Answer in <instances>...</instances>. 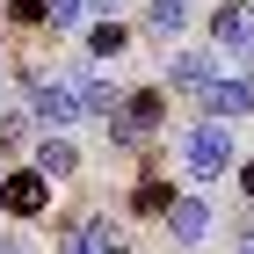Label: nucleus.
Wrapping results in <instances>:
<instances>
[{
  "instance_id": "18",
  "label": "nucleus",
  "mask_w": 254,
  "mask_h": 254,
  "mask_svg": "<svg viewBox=\"0 0 254 254\" xmlns=\"http://www.w3.org/2000/svg\"><path fill=\"white\" fill-rule=\"evenodd\" d=\"M240 189H247V196H254V167H240Z\"/></svg>"
},
{
  "instance_id": "2",
  "label": "nucleus",
  "mask_w": 254,
  "mask_h": 254,
  "mask_svg": "<svg viewBox=\"0 0 254 254\" xmlns=\"http://www.w3.org/2000/svg\"><path fill=\"white\" fill-rule=\"evenodd\" d=\"M182 160H189V175H196V182H218L225 167H233V124L203 117V124L189 131V145H182Z\"/></svg>"
},
{
  "instance_id": "9",
  "label": "nucleus",
  "mask_w": 254,
  "mask_h": 254,
  "mask_svg": "<svg viewBox=\"0 0 254 254\" xmlns=\"http://www.w3.org/2000/svg\"><path fill=\"white\" fill-rule=\"evenodd\" d=\"M167 80H175V87H189V95H203V87L218 80V51H182V59L167 65Z\"/></svg>"
},
{
  "instance_id": "5",
  "label": "nucleus",
  "mask_w": 254,
  "mask_h": 254,
  "mask_svg": "<svg viewBox=\"0 0 254 254\" xmlns=\"http://www.w3.org/2000/svg\"><path fill=\"white\" fill-rule=\"evenodd\" d=\"M44 203H51V175H37V167H29V175H7V182H0V211L37 218Z\"/></svg>"
},
{
  "instance_id": "1",
  "label": "nucleus",
  "mask_w": 254,
  "mask_h": 254,
  "mask_svg": "<svg viewBox=\"0 0 254 254\" xmlns=\"http://www.w3.org/2000/svg\"><path fill=\"white\" fill-rule=\"evenodd\" d=\"M22 87H29V117L44 124V131H65V124H80V80H44V73H22Z\"/></svg>"
},
{
  "instance_id": "3",
  "label": "nucleus",
  "mask_w": 254,
  "mask_h": 254,
  "mask_svg": "<svg viewBox=\"0 0 254 254\" xmlns=\"http://www.w3.org/2000/svg\"><path fill=\"white\" fill-rule=\"evenodd\" d=\"M211 51L233 59V65H254V7H247V0L211 7Z\"/></svg>"
},
{
  "instance_id": "11",
  "label": "nucleus",
  "mask_w": 254,
  "mask_h": 254,
  "mask_svg": "<svg viewBox=\"0 0 254 254\" xmlns=\"http://www.w3.org/2000/svg\"><path fill=\"white\" fill-rule=\"evenodd\" d=\"M80 102H87L95 117H117V109H124V87H117V80H80Z\"/></svg>"
},
{
  "instance_id": "16",
  "label": "nucleus",
  "mask_w": 254,
  "mask_h": 254,
  "mask_svg": "<svg viewBox=\"0 0 254 254\" xmlns=\"http://www.w3.org/2000/svg\"><path fill=\"white\" fill-rule=\"evenodd\" d=\"M167 203H175V196L160 189V182H145V189H138V211H160V218H167Z\"/></svg>"
},
{
  "instance_id": "20",
  "label": "nucleus",
  "mask_w": 254,
  "mask_h": 254,
  "mask_svg": "<svg viewBox=\"0 0 254 254\" xmlns=\"http://www.w3.org/2000/svg\"><path fill=\"white\" fill-rule=\"evenodd\" d=\"M240 254H254V233H247V240H240Z\"/></svg>"
},
{
  "instance_id": "12",
  "label": "nucleus",
  "mask_w": 254,
  "mask_h": 254,
  "mask_svg": "<svg viewBox=\"0 0 254 254\" xmlns=\"http://www.w3.org/2000/svg\"><path fill=\"white\" fill-rule=\"evenodd\" d=\"M102 240H117V233H109L102 218H87V225H73V240H65L59 254H102Z\"/></svg>"
},
{
  "instance_id": "7",
  "label": "nucleus",
  "mask_w": 254,
  "mask_h": 254,
  "mask_svg": "<svg viewBox=\"0 0 254 254\" xmlns=\"http://www.w3.org/2000/svg\"><path fill=\"white\" fill-rule=\"evenodd\" d=\"M37 175H51V182H73V175H80L73 138H59V131H44V138H37Z\"/></svg>"
},
{
  "instance_id": "8",
  "label": "nucleus",
  "mask_w": 254,
  "mask_h": 254,
  "mask_svg": "<svg viewBox=\"0 0 254 254\" xmlns=\"http://www.w3.org/2000/svg\"><path fill=\"white\" fill-rule=\"evenodd\" d=\"M167 233L175 240H203L211 233V203H203V196H175V203H167Z\"/></svg>"
},
{
  "instance_id": "19",
  "label": "nucleus",
  "mask_w": 254,
  "mask_h": 254,
  "mask_svg": "<svg viewBox=\"0 0 254 254\" xmlns=\"http://www.w3.org/2000/svg\"><path fill=\"white\" fill-rule=\"evenodd\" d=\"M87 7H102V15H109V7H117V0H87Z\"/></svg>"
},
{
  "instance_id": "13",
  "label": "nucleus",
  "mask_w": 254,
  "mask_h": 254,
  "mask_svg": "<svg viewBox=\"0 0 254 254\" xmlns=\"http://www.w3.org/2000/svg\"><path fill=\"white\" fill-rule=\"evenodd\" d=\"M87 51H95V59H117L124 51V22H95V29H87Z\"/></svg>"
},
{
  "instance_id": "17",
  "label": "nucleus",
  "mask_w": 254,
  "mask_h": 254,
  "mask_svg": "<svg viewBox=\"0 0 254 254\" xmlns=\"http://www.w3.org/2000/svg\"><path fill=\"white\" fill-rule=\"evenodd\" d=\"M44 7H51V0H7V15H15V22H44Z\"/></svg>"
},
{
  "instance_id": "6",
  "label": "nucleus",
  "mask_w": 254,
  "mask_h": 254,
  "mask_svg": "<svg viewBox=\"0 0 254 254\" xmlns=\"http://www.w3.org/2000/svg\"><path fill=\"white\" fill-rule=\"evenodd\" d=\"M247 109H254V80H211V87H203V117L233 124V117H247Z\"/></svg>"
},
{
  "instance_id": "10",
  "label": "nucleus",
  "mask_w": 254,
  "mask_h": 254,
  "mask_svg": "<svg viewBox=\"0 0 254 254\" xmlns=\"http://www.w3.org/2000/svg\"><path fill=\"white\" fill-rule=\"evenodd\" d=\"M145 29L153 37H182L189 29V0H145Z\"/></svg>"
},
{
  "instance_id": "4",
  "label": "nucleus",
  "mask_w": 254,
  "mask_h": 254,
  "mask_svg": "<svg viewBox=\"0 0 254 254\" xmlns=\"http://www.w3.org/2000/svg\"><path fill=\"white\" fill-rule=\"evenodd\" d=\"M160 117H167V95H160V87H138V95H124L117 117H109V138H117V145H145Z\"/></svg>"
},
{
  "instance_id": "14",
  "label": "nucleus",
  "mask_w": 254,
  "mask_h": 254,
  "mask_svg": "<svg viewBox=\"0 0 254 254\" xmlns=\"http://www.w3.org/2000/svg\"><path fill=\"white\" fill-rule=\"evenodd\" d=\"M80 15H87V0H51V7H44L51 29H80Z\"/></svg>"
},
{
  "instance_id": "21",
  "label": "nucleus",
  "mask_w": 254,
  "mask_h": 254,
  "mask_svg": "<svg viewBox=\"0 0 254 254\" xmlns=\"http://www.w3.org/2000/svg\"><path fill=\"white\" fill-rule=\"evenodd\" d=\"M109 254H131V247H109Z\"/></svg>"
},
{
  "instance_id": "15",
  "label": "nucleus",
  "mask_w": 254,
  "mask_h": 254,
  "mask_svg": "<svg viewBox=\"0 0 254 254\" xmlns=\"http://www.w3.org/2000/svg\"><path fill=\"white\" fill-rule=\"evenodd\" d=\"M29 124H37V117H0V145L22 153V145H29Z\"/></svg>"
}]
</instances>
